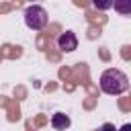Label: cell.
<instances>
[{
  "label": "cell",
  "mask_w": 131,
  "mask_h": 131,
  "mask_svg": "<svg viewBox=\"0 0 131 131\" xmlns=\"http://www.w3.org/2000/svg\"><path fill=\"white\" fill-rule=\"evenodd\" d=\"M57 49H61V51H66V53L78 49V39H76V35H74L72 31L61 33V35L57 37Z\"/></svg>",
  "instance_id": "3"
},
{
  "label": "cell",
  "mask_w": 131,
  "mask_h": 131,
  "mask_svg": "<svg viewBox=\"0 0 131 131\" xmlns=\"http://www.w3.org/2000/svg\"><path fill=\"white\" fill-rule=\"evenodd\" d=\"M25 25L33 31H41L47 25V10L39 4H33L25 10Z\"/></svg>",
  "instance_id": "2"
},
{
  "label": "cell",
  "mask_w": 131,
  "mask_h": 131,
  "mask_svg": "<svg viewBox=\"0 0 131 131\" xmlns=\"http://www.w3.org/2000/svg\"><path fill=\"white\" fill-rule=\"evenodd\" d=\"M129 88V78L121 72V70H104L102 76H100V90L111 94V96H117V94H123L125 90Z\"/></svg>",
  "instance_id": "1"
},
{
  "label": "cell",
  "mask_w": 131,
  "mask_h": 131,
  "mask_svg": "<svg viewBox=\"0 0 131 131\" xmlns=\"http://www.w3.org/2000/svg\"><path fill=\"white\" fill-rule=\"evenodd\" d=\"M100 131H115V127H113L111 123H106V125H102V127H100Z\"/></svg>",
  "instance_id": "7"
},
{
  "label": "cell",
  "mask_w": 131,
  "mask_h": 131,
  "mask_svg": "<svg viewBox=\"0 0 131 131\" xmlns=\"http://www.w3.org/2000/svg\"><path fill=\"white\" fill-rule=\"evenodd\" d=\"M70 123H72L70 117L63 115V113H55V115L51 117V127H53V129H68Z\"/></svg>",
  "instance_id": "4"
},
{
  "label": "cell",
  "mask_w": 131,
  "mask_h": 131,
  "mask_svg": "<svg viewBox=\"0 0 131 131\" xmlns=\"http://www.w3.org/2000/svg\"><path fill=\"white\" fill-rule=\"evenodd\" d=\"M119 131H131V125H129V123H125V125H123Z\"/></svg>",
  "instance_id": "8"
},
{
  "label": "cell",
  "mask_w": 131,
  "mask_h": 131,
  "mask_svg": "<svg viewBox=\"0 0 131 131\" xmlns=\"http://www.w3.org/2000/svg\"><path fill=\"white\" fill-rule=\"evenodd\" d=\"M92 4H94V8H98V10H108V8H113V0H92Z\"/></svg>",
  "instance_id": "6"
},
{
  "label": "cell",
  "mask_w": 131,
  "mask_h": 131,
  "mask_svg": "<svg viewBox=\"0 0 131 131\" xmlns=\"http://www.w3.org/2000/svg\"><path fill=\"white\" fill-rule=\"evenodd\" d=\"M113 8L121 14H131V0H113Z\"/></svg>",
  "instance_id": "5"
}]
</instances>
